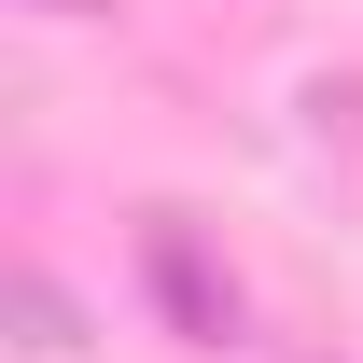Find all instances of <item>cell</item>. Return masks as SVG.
<instances>
[{"label": "cell", "mask_w": 363, "mask_h": 363, "mask_svg": "<svg viewBox=\"0 0 363 363\" xmlns=\"http://www.w3.org/2000/svg\"><path fill=\"white\" fill-rule=\"evenodd\" d=\"M14 335H28V350H70V294H56L43 266H14Z\"/></svg>", "instance_id": "obj_2"}, {"label": "cell", "mask_w": 363, "mask_h": 363, "mask_svg": "<svg viewBox=\"0 0 363 363\" xmlns=\"http://www.w3.org/2000/svg\"><path fill=\"white\" fill-rule=\"evenodd\" d=\"M140 252H154V308L182 321V350H238V279L196 252V224H182V210H154V238H140Z\"/></svg>", "instance_id": "obj_1"}, {"label": "cell", "mask_w": 363, "mask_h": 363, "mask_svg": "<svg viewBox=\"0 0 363 363\" xmlns=\"http://www.w3.org/2000/svg\"><path fill=\"white\" fill-rule=\"evenodd\" d=\"M28 14H98V0H28Z\"/></svg>", "instance_id": "obj_3"}]
</instances>
